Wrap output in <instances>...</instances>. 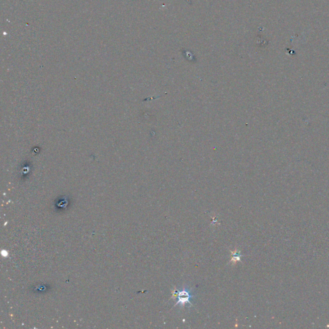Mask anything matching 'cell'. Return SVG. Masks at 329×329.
I'll return each instance as SVG.
<instances>
[{
  "instance_id": "1",
  "label": "cell",
  "mask_w": 329,
  "mask_h": 329,
  "mask_svg": "<svg viewBox=\"0 0 329 329\" xmlns=\"http://www.w3.org/2000/svg\"><path fill=\"white\" fill-rule=\"evenodd\" d=\"M172 294L173 298H177L178 299L176 305L180 304L181 306L184 307L187 303L190 304V299L192 298V296L187 290L184 289L183 291H179L176 289H174Z\"/></svg>"
},
{
  "instance_id": "2",
  "label": "cell",
  "mask_w": 329,
  "mask_h": 329,
  "mask_svg": "<svg viewBox=\"0 0 329 329\" xmlns=\"http://www.w3.org/2000/svg\"><path fill=\"white\" fill-rule=\"evenodd\" d=\"M231 259L230 262L233 264H235L237 262L241 261V258L242 256V255L241 252H240L237 249H235L234 252H231Z\"/></svg>"
}]
</instances>
